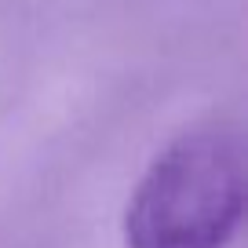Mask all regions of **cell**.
<instances>
[{"label": "cell", "mask_w": 248, "mask_h": 248, "mask_svg": "<svg viewBox=\"0 0 248 248\" xmlns=\"http://www.w3.org/2000/svg\"><path fill=\"white\" fill-rule=\"evenodd\" d=\"M245 216V142L233 124L186 128L150 161L124 212L128 248H226Z\"/></svg>", "instance_id": "cell-1"}]
</instances>
